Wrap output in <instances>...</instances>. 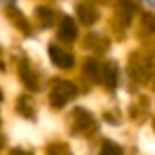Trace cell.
<instances>
[{
    "mask_svg": "<svg viewBox=\"0 0 155 155\" xmlns=\"http://www.w3.org/2000/svg\"><path fill=\"white\" fill-rule=\"evenodd\" d=\"M22 73H24V83L28 84V88H35V81L30 79L31 73L28 71V65H26V63H22Z\"/></svg>",
    "mask_w": 155,
    "mask_h": 155,
    "instance_id": "cell-11",
    "label": "cell"
},
{
    "mask_svg": "<svg viewBox=\"0 0 155 155\" xmlns=\"http://www.w3.org/2000/svg\"><path fill=\"white\" fill-rule=\"evenodd\" d=\"M77 12H79L81 22L87 24V26H91V24H94L96 20H98V12H96V8L91 6V4H79V6H77Z\"/></svg>",
    "mask_w": 155,
    "mask_h": 155,
    "instance_id": "cell-4",
    "label": "cell"
},
{
    "mask_svg": "<svg viewBox=\"0 0 155 155\" xmlns=\"http://www.w3.org/2000/svg\"><path fill=\"white\" fill-rule=\"evenodd\" d=\"M77 96V87L69 81H57L51 88V104L53 106H65L69 100H73Z\"/></svg>",
    "mask_w": 155,
    "mask_h": 155,
    "instance_id": "cell-1",
    "label": "cell"
},
{
    "mask_svg": "<svg viewBox=\"0 0 155 155\" xmlns=\"http://www.w3.org/2000/svg\"><path fill=\"white\" fill-rule=\"evenodd\" d=\"M118 14H120L126 22H130V20H132V14H134V4L128 2V0H120V2H118Z\"/></svg>",
    "mask_w": 155,
    "mask_h": 155,
    "instance_id": "cell-6",
    "label": "cell"
},
{
    "mask_svg": "<svg viewBox=\"0 0 155 155\" xmlns=\"http://www.w3.org/2000/svg\"><path fill=\"white\" fill-rule=\"evenodd\" d=\"M49 55H51V61L59 69H71L73 65H75V59H73L71 53H67L65 49H61V47H57V45L49 47Z\"/></svg>",
    "mask_w": 155,
    "mask_h": 155,
    "instance_id": "cell-2",
    "label": "cell"
},
{
    "mask_svg": "<svg viewBox=\"0 0 155 155\" xmlns=\"http://www.w3.org/2000/svg\"><path fill=\"white\" fill-rule=\"evenodd\" d=\"M100 155H122V149L118 147L116 143L106 141V143L102 145V149H100Z\"/></svg>",
    "mask_w": 155,
    "mask_h": 155,
    "instance_id": "cell-9",
    "label": "cell"
},
{
    "mask_svg": "<svg viewBox=\"0 0 155 155\" xmlns=\"http://www.w3.org/2000/svg\"><path fill=\"white\" fill-rule=\"evenodd\" d=\"M102 81H104V84L108 88H114L116 87V81H118V67L114 63H108L104 67V71H102Z\"/></svg>",
    "mask_w": 155,
    "mask_h": 155,
    "instance_id": "cell-5",
    "label": "cell"
},
{
    "mask_svg": "<svg viewBox=\"0 0 155 155\" xmlns=\"http://www.w3.org/2000/svg\"><path fill=\"white\" fill-rule=\"evenodd\" d=\"M84 73H87L91 79H98L100 77V67H98V63H96L94 59H88L87 63H84Z\"/></svg>",
    "mask_w": 155,
    "mask_h": 155,
    "instance_id": "cell-8",
    "label": "cell"
},
{
    "mask_svg": "<svg viewBox=\"0 0 155 155\" xmlns=\"http://www.w3.org/2000/svg\"><path fill=\"white\" fill-rule=\"evenodd\" d=\"M75 38H77V26H75V22H73V18L65 16V18L61 20V26H59V39H63V41H73Z\"/></svg>",
    "mask_w": 155,
    "mask_h": 155,
    "instance_id": "cell-3",
    "label": "cell"
},
{
    "mask_svg": "<svg viewBox=\"0 0 155 155\" xmlns=\"http://www.w3.org/2000/svg\"><path fill=\"white\" fill-rule=\"evenodd\" d=\"M38 12H39V18H41V24L43 26H49L51 20H53L51 10H47V8H38Z\"/></svg>",
    "mask_w": 155,
    "mask_h": 155,
    "instance_id": "cell-10",
    "label": "cell"
},
{
    "mask_svg": "<svg viewBox=\"0 0 155 155\" xmlns=\"http://www.w3.org/2000/svg\"><path fill=\"white\" fill-rule=\"evenodd\" d=\"M10 155H31L30 151H24V149H12Z\"/></svg>",
    "mask_w": 155,
    "mask_h": 155,
    "instance_id": "cell-12",
    "label": "cell"
},
{
    "mask_svg": "<svg viewBox=\"0 0 155 155\" xmlns=\"http://www.w3.org/2000/svg\"><path fill=\"white\" fill-rule=\"evenodd\" d=\"M75 120L79 122L77 128H81V130H84L88 124H92V116L88 112H84V110H75Z\"/></svg>",
    "mask_w": 155,
    "mask_h": 155,
    "instance_id": "cell-7",
    "label": "cell"
}]
</instances>
